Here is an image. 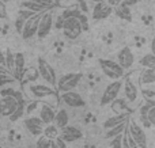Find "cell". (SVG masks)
I'll use <instances>...</instances> for the list:
<instances>
[{
    "label": "cell",
    "mask_w": 155,
    "mask_h": 148,
    "mask_svg": "<svg viewBox=\"0 0 155 148\" xmlns=\"http://www.w3.org/2000/svg\"><path fill=\"white\" fill-rule=\"evenodd\" d=\"M99 67H101L102 72L112 80H118L124 76L125 69L117 63V60H109V59H99Z\"/></svg>",
    "instance_id": "cell-1"
},
{
    "label": "cell",
    "mask_w": 155,
    "mask_h": 148,
    "mask_svg": "<svg viewBox=\"0 0 155 148\" xmlns=\"http://www.w3.org/2000/svg\"><path fill=\"white\" fill-rule=\"evenodd\" d=\"M37 71H38L40 78L42 79L46 84H49V86H52V87L56 86V83H57L56 72H54L53 67H52L45 59H42V57H40V59L37 60Z\"/></svg>",
    "instance_id": "cell-2"
},
{
    "label": "cell",
    "mask_w": 155,
    "mask_h": 148,
    "mask_svg": "<svg viewBox=\"0 0 155 148\" xmlns=\"http://www.w3.org/2000/svg\"><path fill=\"white\" fill-rule=\"evenodd\" d=\"M83 75L79 72H70L63 75L60 79H57L56 87L60 92H65V91H71V90L76 88V86L80 83Z\"/></svg>",
    "instance_id": "cell-3"
},
{
    "label": "cell",
    "mask_w": 155,
    "mask_h": 148,
    "mask_svg": "<svg viewBox=\"0 0 155 148\" xmlns=\"http://www.w3.org/2000/svg\"><path fill=\"white\" fill-rule=\"evenodd\" d=\"M61 30L68 40H76V38L83 33V26H82L79 19L71 16V18L64 19Z\"/></svg>",
    "instance_id": "cell-4"
},
{
    "label": "cell",
    "mask_w": 155,
    "mask_h": 148,
    "mask_svg": "<svg viewBox=\"0 0 155 148\" xmlns=\"http://www.w3.org/2000/svg\"><path fill=\"white\" fill-rule=\"evenodd\" d=\"M54 94L52 86L49 84H40V83H30L27 86V95L34 99H44V98L52 97Z\"/></svg>",
    "instance_id": "cell-5"
},
{
    "label": "cell",
    "mask_w": 155,
    "mask_h": 148,
    "mask_svg": "<svg viewBox=\"0 0 155 148\" xmlns=\"http://www.w3.org/2000/svg\"><path fill=\"white\" fill-rule=\"evenodd\" d=\"M121 88H123V82L120 80H113L112 83H109L106 86V88L102 92V97H101V105L105 106V105H110L116 98L118 97L120 94Z\"/></svg>",
    "instance_id": "cell-6"
},
{
    "label": "cell",
    "mask_w": 155,
    "mask_h": 148,
    "mask_svg": "<svg viewBox=\"0 0 155 148\" xmlns=\"http://www.w3.org/2000/svg\"><path fill=\"white\" fill-rule=\"evenodd\" d=\"M54 26L53 23V14L51 10L42 12L40 19V23H38V30H37V37L40 40H44L49 35V33L52 31V27Z\"/></svg>",
    "instance_id": "cell-7"
},
{
    "label": "cell",
    "mask_w": 155,
    "mask_h": 148,
    "mask_svg": "<svg viewBox=\"0 0 155 148\" xmlns=\"http://www.w3.org/2000/svg\"><path fill=\"white\" fill-rule=\"evenodd\" d=\"M127 128H128L132 139L139 146V148H147V144H148L147 135H146V132L143 130V128L139 124H136L135 121H128V127Z\"/></svg>",
    "instance_id": "cell-8"
},
{
    "label": "cell",
    "mask_w": 155,
    "mask_h": 148,
    "mask_svg": "<svg viewBox=\"0 0 155 148\" xmlns=\"http://www.w3.org/2000/svg\"><path fill=\"white\" fill-rule=\"evenodd\" d=\"M41 15L42 12H38L35 15H33L31 18H29L26 22H25V26L22 29V33H21V37L23 40H30L33 38L34 35H37V30H38V23H40V19H41Z\"/></svg>",
    "instance_id": "cell-9"
},
{
    "label": "cell",
    "mask_w": 155,
    "mask_h": 148,
    "mask_svg": "<svg viewBox=\"0 0 155 148\" xmlns=\"http://www.w3.org/2000/svg\"><path fill=\"white\" fill-rule=\"evenodd\" d=\"M18 102H21V101H18L15 97L2 95V98H0V116L10 117L18 106Z\"/></svg>",
    "instance_id": "cell-10"
},
{
    "label": "cell",
    "mask_w": 155,
    "mask_h": 148,
    "mask_svg": "<svg viewBox=\"0 0 155 148\" xmlns=\"http://www.w3.org/2000/svg\"><path fill=\"white\" fill-rule=\"evenodd\" d=\"M113 12H114V8L110 4H107L106 2L95 3L93 8V12H91V18L94 21H102V19L109 18Z\"/></svg>",
    "instance_id": "cell-11"
},
{
    "label": "cell",
    "mask_w": 155,
    "mask_h": 148,
    "mask_svg": "<svg viewBox=\"0 0 155 148\" xmlns=\"http://www.w3.org/2000/svg\"><path fill=\"white\" fill-rule=\"evenodd\" d=\"M61 101L65 103L67 106H70V108H83V106L86 105L84 99L82 98V95L79 94V92L74 91V90H71V91H65V92H61Z\"/></svg>",
    "instance_id": "cell-12"
},
{
    "label": "cell",
    "mask_w": 155,
    "mask_h": 148,
    "mask_svg": "<svg viewBox=\"0 0 155 148\" xmlns=\"http://www.w3.org/2000/svg\"><path fill=\"white\" fill-rule=\"evenodd\" d=\"M59 136L65 141V143H74V141L82 139L83 133H82V130H80L79 128L68 124L67 127H64V128L60 129V135Z\"/></svg>",
    "instance_id": "cell-13"
},
{
    "label": "cell",
    "mask_w": 155,
    "mask_h": 148,
    "mask_svg": "<svg viewBox=\"0 0 155 148\" xmlns=\"http://www.w3.org/2000/svg\"><path fill=\"white\" fill-rule=\"evenodd\" d=\"M23 124H25V128H26L33 136H41L42 135L45 124L42 122V120H41L40 117H34V116L27 117V118L23 121Z\"/></svg>",
    "instance_id": "cell-14"
},
{
    "label": "cell",
    "mask_w": 155,
    "mask_h": 148,
    "mask_svg": "<svg viewBox=\"0 0 155 148\" xmlns=\"http://www.w3.org/2000/svg\"><path fill=\"white\" fill-rule=\"evenodd\" d=\"M117 63L124 68V69H129L135 63V54L131 50V48H123L117 53Z\"/></svg>",
    "instance_id": "cell-15"
},
{
    "label": "cell",
    "mask_w": 155,
    "mask_h": 148,
    "mask_svg": "<svg viewBox=\"0 0 155 148\" xmlns=\"http://www.w3.org/2000/svg\"><path fill=\"white\" fill-rule=\"evenodd\" d=\"M123 88H124V97H125V99L128 102H136L139 99V88L131 79H127L124 82Z\"/></svg>",
    "instance_id": "cell-16"
},
{
    "label": "cell",
    "mask_w": 155,
    "mask_h": 148,
    "mask_svg": "<svg viewBox=\"0 0 155 148\" xmlns=\"http://www.w3.org/2000/svg\"><path fill=\"white\" fill-rule=\"evenodd\" d=\"M54 114H56V110H54L51 105H48V103H42L41 108H40V116L38 117L42 120L44 124L48 125V124H52V122H53Z\"/></svg>",
    "instance_id": "cell-17"
},
{
    "label": "cell",
    "mask_w": 155,
    "mask_h": 148,
    "mask_svg": "<svg viewBox=\"0 0 155 148\" xmlns=\"http://www.w3.org/2000/svg\"><path fill=\"white\" fill-rule=\"evenodd\" d=\"M129 118H131V113H129L128 110L123 111V113H118V114H116V116L107 118L106 121L104 122V127H105V129H109V128L116 127V125L121 124V122L127 121V120H129Z\"/></svg>",
    "instance_id": "cell-18"
},
{
    "label": "cell",
    "mask_w": 155,
    "mask_h": 148,
    "mask_svg": "<svg viewBox=\"0 0 155 148\" xmlns=\"http://www.w3.org/2000/svg\"><path fill=\"white\" fill-rule=\"evenodd\" d=\"M25 67H26V60H25L23 53L18 52L15 53V65H14V72L12 76L15 79H19L25 72Z\"/></svg>",
    "instance_id": "cell-19"
},
{
    "label": "cell",
    "mask_w": 155,
    "mask_h": 148,
    "mask_svg": "<svg viewBox=\"0 0 155 148\" xmlns=\"http://www.w3.org/2000/svg\"><path fill=\"white\" fill-rule=\"evenodd\" d=\"M139 82L142 86H148V84L155 83V68H144L142 69L139 75Z\"/></svg>",
    "instance_id": "cell-20"
},
{
    "label": "cell",
    "mask_w": 155,
    "mask_h": 148,
    "mask_svg": "<svg viewBox=\"0 0 155 148\" xmlns=\"http://www.w3.org/2000/svg\"><path fill=\"white\" fill-rule=\"evenodd\" d=\"M53 124L56 125L59 129H61V128L67 127L68 124H70V116H68L67 110L65 109H59V110L56 111V114H54V120H53Z\"/></svg>",
    "instance_id": "cell-21"
},
{
    "label": "cell",
    "mask_w": 155,
    "mask_h": 148,
    "mask_svg": "<svg viewBox=\"0 0 155 148\" xmlns=\"http://www.w3.org/2000/svg\"><path fill=\"white\" fill-rule=\"evenodd\" d=\"M114 14L120 19H123V21L132 22V11H131V7H128L127 4H124L123 2H121V4H118L117 7H114Z\"/></svg>",
    "instance_id": "cell-22"
},
{
    "label": "cell",
    "mask_w": 155,
    "mask_h": 148,
    "mask_svg": "<svg viewBox=\"0 0 155 148\" xmlns=\"http://www.w3.org/2000/svg\"><path fill=\"white\" fill-rule=\"evenodd\" d=\"M128 121H129V120H127V121L121 122V124L116 125V127H112V128H109V129H106V133H105V139H107V140H112L113 137H116V136L121 135V133L125 130L127 125H128Z\"/></svg>",
    "instance_id": "cell-23"
},
{
    "label": "cell",
    "mask_w": 155,
    "mask_h": 148,
    "mask_svg": "<svg viewBox=\"0 0 155 148\" xmlns=\"http://www.w3.org/2000/svg\"><path fill=\"white\" fill-rule=\"evenodd\" d=\"M42 135L45 136V137H48L49 140H53V139L59 137V135H60V129L53 124V122H52V124H48V125H45V127H44V132H42Z\"/></svg>",
    "instance_id": "cell-24"
},
{
    "label": "cell",
    "mask_w": 155,
    "mask_h": 148,
    "mask_svg": "<svg viewBox=\"0 0 155 148\" xmlns=\"http://www.w3.org/2000/svg\"><path fill=\"white\" fill-rule=\"evenodd\" d=\"M21 5L23 8H29V10H31L33 12H45V11H48V10H52V8H48V7H45V5H41V4H38V3L31 2V0L23 2Z\"/></svg>",
    "instance_id": "cell-25"
},
{
    "label": "cell",
    "mask_w": 155,
    "mask_h": 148,
    "mask_svg": "<svg viewBox=\"0 0 155 148\" xmlns=\"http://www.w3.org/2000/svg\"><path fill=\"white\" fill-rule=\"evenodd\" d=\"M25 111H26V102H25V101H21V102H18V106H16V109L14 110V113L11 114L8 118H10V121L15 122V121H18V120L21 118L22 116H23Z\"/></svg>",
    "instance_id": "cell-26"
},
{
    "label": "cell",
    "mask_w": 155,
    "mask_h": 148,
    "mask_svg": "<svg viewBox=\"0 0 155 148\" xmlns=\"http://www.w3.org/2000/svg\"><path fill=\"white\" fill-rule=\"evenodd\" d=\"M110 105H112V109L116 111V113H123V111L128 110V109H127V99L125 98H118L117 97Z\"/></svg>",
    "instance_id": "cell-27"
},
{
    "label": "cell",
    "mask_w": 155,
    "mask_h": 148,
    "mask_svg": "<svg viewBox=\"0 0 155 148\" xmlns=\"http://www.w3.org/2000/svg\"><path fill=\"white\" fill-rule=\"evenodd\" d=\"M127 127H128V125H127ZM123 148H139V146H137V144L135 143V140L132 139L128 128H125V130H124V133H123Z\"/></svg>",
    "instance_id": "cell-28"
},
{
    "label": "cell",
    "mask_w": 155,
    "mask_h": 148,
    "mask_svg": "<svg viewBox=\"0 0 155 148\" xmlns=\"http://www.w3.org/2000/svg\"><path fill=\"white\" fill-rule=\"evenodd\" d=\"M4 65H5V69H7L8 72L12 75V72H14V65H15V53H12L10 49H8L7 53H5Z\"/></svg>",
    "instance_id": "cell-29"
},
{
    "label": "cell",
    "mask_w": 155,
    "mask_h": 148,
    "mask_svg": "<svg viewBox=\"0 0 155 148\" xmlns=\"http://www.w3.org/2000/svg\"><path fill=\"white\" fill-rule=\"evenodd\" d=\"M139 64L143 68H155V54L147 53L139 60Z\"/></svg>",
    "instance_id": "cell-30"
},
{
    "label": "cell",
    "mask_w": 155,
    "mask_h": 148,
    "mask_svg": "<svg viewBox=\"0 0 155 148\" xmlns=\"http://www.w3.org/2000/svg\"><path fill=\"white\" fill-rule=\"evenodd\" d=\"M12 82H15V78H14L11 73H8V72H2L0 73V88H3V87L11 84Z\"/></svg>",
    "instance_id": "cell-31"
},
{
    "label": "cell",
    "mask_w": 155,
    "mask_h": 148,
    "mask_svg": "<svg viewBox=\"0 0 155 148\" xmlns=\"http://www.w3.org/2000/svg\"><path fill=\"white\" fill-rule=\"evenodd\" d=\"M52 140H49L48 137H45L44 135L38 136V140L35 143V148H51Z\"/></svg>",
    "instance_id": "cell-32"
},
{
    "label": "cell",
    "mask_w": 155,
    "mask_h": 148,
    "mask_svg": "<svg viewBox=\"0 0 155 148\" xmlns=\"http://www.w3.org/2000/svg\"><path fill=\"white\" fill-rule=\"evenodd\" d=\"M35 14H38V12H33V11L29 10V8H23V7H22L21 10H19V12H18V16H21V18L25 19V21H27V19L31 18V16L35 15Z\"/></svg>",
    "instance_id": "cell-33"
},
{
    "label": "cell",
    "mask_w": 155,
    "mask_h": 148,
    "mask_svg": "<svg viewBox=\"0 0 155 148\" xmlns=\"http://www.w3.org/2000/svg\"><path fill=\"white\" fill-rule=\"evenodd\" d=\"M51 148H68V147H67V143H65V141L59 136V137H56V139L52 140Z\"/></svg>",
    "instance_id": "cell-34"
},
{
    "label": "cell",
    "mask_w": 155,
    "mask_h": 148,
    "mask_svg": "<svg viewBox=\"0 0 155 148\" xmlns=\"http://www.w3.org/2000/svg\"><path fill=\"white\" fill-rule=\"evenodd\" d=\"M124 133V132H123ZM123 133L110 140V147L112 148H123Z\"/></svg>",
    "instance_id": "cell-35"
},
{
    "label": "cell",
    "mask_w": 155,
    "mask_h": 148,
    "mask_svg": "<svg viewBox=\"0 0 155 148\" xmlns=\"http://www.w3.org/2000/svg\"><path fill=\"white\" fill-rule=\"evenodd\" d=\"M146 117H147V121L150 122L153 127H155V106H151L150 110L146 114Z\"/></svg>",
    "instance_id": "cell-36"
},
{
    "label": "cell",
    "mask_w": 155,
    "mask_h": 148,
    "mask_svg": "<svg viewBox=\"0 0 155 148\" xmlns=\"http://www.w3.org/2000/svg\"><path fill=\"white\" fill-rule=\"evenodd\" d=\"M25 19L23 18H21V16H18L16 18V21H15V30H16V33L18 34H21L22 33V29H23V26H25Z\"/></svg>",
    "instance_id": "cell-37"
},
{
    "label": "cell",
    "mask_w": 155,
    "mask_h": 148,
    "mask_svg": "<svg viewBox=\"0 0 155 148\" xmlns=\"http://www.w3.org/2000/svg\"><path fill=\"white\" fill-rule=\"evenodd\" d=\"M5 18H7V7H5V3L0 0V19Z\"/></svg>",
    "instance_id": "cell-38"
},
{
    "label": "cell",
    "mask_w": 155,
    "mask_h": 148,
    "mask_svg": "<svg viewBox=\"0 0 155 148\" xmlns=\"http://www.w3.org/2000/svg\"><path fill=\"white\" fill-rule=\"evenodd\" d=\"M31 2L38 3V4H41V5H45V7H48V8H53L54 7V4H52L49 0H31Z\"/></svg>",
    "instance_id": "cell-39"
},
{
    "label": "cell",
    "mask_w": 155,
    "mask_h": 148,
    "mask_svg": "<svg viewBox=\"0 0 155 148\" xmlns=\"http://www.w3.org/2000/svg\"><path fill=\"white\" fill-rule=\"evenodd\" d=\"M63 22H64V18H63V16H61V14H60V15L57 16L56 24H54V26H56V29H61V27H63Z\"/></svg>",
    "instance_id": "cell-40"
},
{
    "label": "cell",
    "mask_w": 155,
    "mask_h": 148,
    "mask_svg": "<svg viewBox=\"0 0 155 148\" xmlns=\"http://www.w3.org/2000/svg\"><path fill=\"white\" fill-rule=\"evenodd\" d=\"M79 4H80V11H82V12H84V14H87L88 12V8H87V5H86L84 0H79Z\"/></svg>",
    "instance_id": "cell-41"
},
{
    "label": "cell",
    "mask_w": 155,
    "mask_h": 148,
    "mask_svg": "<svg viewBox=\"0 0 155 148\" xmlns=\"http://www.w3.org/2000/svg\"><path fill=\"white\" fill-rule=\"evenodd\" d=\"M139 2H142V0H123V3H124V4H127L128 7H132V5L137 4Z\"/></svg>",
    "instance_id": "cell-42"
},
{
    "label": "cell",
    "mask_w": 155,
    "mask_h": 148,
    "mask_svg": "<svg viewBox=\"0 0 155 148\" xmlns=\"http://www.w3.org/2000/svg\"><path fill=\"white\" fill-rule=\"evenodd\" d=\"M121 2H123V0H106V3H107V4H110L113 8H114V7H117L118 4H121Z\"/></svg>",
    "instance_id": "cell-43"
},
{
    "label": "cell",
    "mask_w": 155,
    "mask_h": 148,
    "mask_svg": "<svg viewBox=\"0 0 155 148\" xmlns=\"http://www.w3.org/2000/svg\"><path fill=\"white\" fill-rule=\"evenodd\" d=\"M151 53L155 54V37L153 38V41H151Z\"/></svg>",
    "instance_id": "cell-44"
},
{
    "label": "cell",
    "mask_w": 155,
    "mask_h": 148,
    "mask_svg": "<svg viewBox=\"0 0 155 148\" xmlns=\"http://www.w3.org/2000/svg\"><path fill=\"white\" fill-rule=\"evenodd\" d=\"M2 72H8V71L5 69L4 64H0V73H2ZM8 73H10V72H8Z\"/></svg>",
    "instance_id": "cell-45"
},
{
    "label": "cell",
    "mask_w": 155,
    "mask_h": 148,
    "mask_svg": "<svg viewBox=\"0 0 155 148\" xmlns=\"http://www.w3.org/2000/svg\"><path fill=\"white\" fill-rule=\"evenodd\" d=\"M147 102L150 103V106H155V98H151V99H147Z\"/></svg>",
    "instance_id": "cell-46"
},
{
    "label": "cell",
    "mask_w": 155,
    "mask_h": 148,
    "mask_svg": "<svg viewBox=\"0 0 155 148\" xmlns=\"http://www.w3.org/2000/svg\"><path fill=\"white\" fill-rule=\"evenodd\" d=\"M0 64H4V57H3V54L0 53ZM5 67V65H4Z\"/></svg>",
    "instance_id": "cell-47"
},
{
    "label": "cell",
    "mask_w": 155,
    "mask_h": 148,
    "mask_svg": "<svg viewBox=\"0 0 155 148\" xmlns=\"http://www.w3.org/2000/svg\"><path fill=\"white\" fill-rule=\"evenodd\" d=\"M49 2H51V3H52V4L57 5V4H59V2H60V0H49Z\"/></svg>",
    "instance_id": "cell-48"
},
{
    "label": "cell",
    "mask_w": 155,
    "mask_h": 148,
    "mask_svg": "<svg viewBox=\"0 0 155 148\" xmlns=\"http://www.w3.org/2000/svg\"><path fill=\"white\" fill-rule=\"evenodd\" d=\"M91 3H101V2H106V0H90Z\"/></svg>",
    "instance_id": "cell-49"
},
{
    "label": "cell",
    "mask_w": 155,
    "mask_h": 148,
    "mask_svg": "<svg viewBox=\"0 0 155 148\" xmlns=\"http://www.w3.org/2000/svg\"><path fill=\"white\" fill-rule=\"evenodd\" d=\"M2 2H4V3H7V2H8V0H2Z\"/></svg>",
    "instance_id": "cell-50"
},
{
    "label": "cell",
    "mask_w": 155,
    "mask_h": 148,
    "mask_svg": "<svg viewBox=\"0 0 155 148\" xmlns=\"http://www.w3.org/2000/svg\"><path fill=\"white\" fill-rule=\"evenodd\" d=\"M65 2H71V0H65Z\"/></svg>",
    "instance_id": "cell-51"
},
{
    "label": "cell",
    "mask_w": 155,
    "mask_h": 148,
    "mask_svg": "<svg viewBox=\"0 0 155 148\" xmlns=\"http://www.w3.org/2000/svg\"><path fill=\"white\" fill-rule=\"evenodd\" d=\"M0 148H3V147H2V146H0Z\"/></svg>",
    "instance_id": "cell-52"
}]
</instances>
